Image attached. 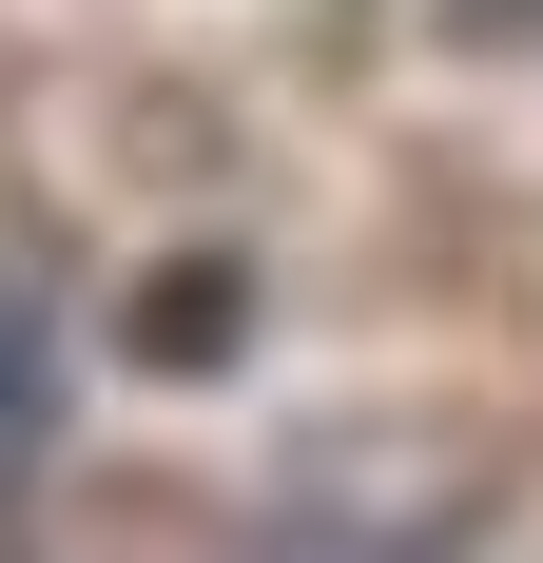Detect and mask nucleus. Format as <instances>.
Wrapping results in <instances>:
<instances>
[{
	"mask_svg": "<svg viewBox=\"0 0 543 563\" xmlns=\"http://www.w3.org/2000/svg\"><path fill=\"white\" fill-rule=\"evenodd\" d=\"M136 369H156V389H195V369H233V350H253V273H233V253H175L156 291H136Z\"/></svg>",
	"mask_w": 543,
	"mask_h": 563,
	"instance_id": "1",
	"label": "nucleus"
},
{
	"mask_svg": "<svg viewBox=\"0 0 543 563\" xmlns=\"http://www.w3.org/2000/svg\"><path fill=\"white\" fill-rule=\"evenodd\" d=\"M40 428H58V350H40V311L0 291V486L40 466Z\"/></svg>",
	"mask_w": 543,
	"mask_h": 563,
	"instance_id": "2",
	"label": "nucleus"
}]
</instances>
